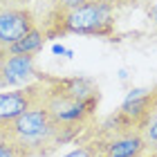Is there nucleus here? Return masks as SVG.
Returning <instances> with one entry per match:
<instances>
[{
  "mask_svg": "<svg viewBox=\"0 0 157 157\" xmlns=\"http://www.w3.org/2000/svg\"><path fill=\"white\" fill-rule=\"evenodd\" d=\"M36 27L32 11L25 7H2L0 9V52H7L13 43Z\"/></svg>",
  "mask_w": 157,
  "mask_h": 157,
  "instance_id": "obj_5",
  "label": "nucleus"
},
{
  "mask_svg": "<svg viewBox=\"0 0 157 157\" xmlns=\"http://www.w3.org/2000/svg\"><path fill=\"white\" fill-rule=\"evenodd\" d=\"M92 141L99 148V157H144L148 153L144 130L135 124H128L119 112L97 126Z\"/></svg>",
  "mask_w": 157,
  "mask_h": 157,
  "instance_id": "obj_4",
  "label": "nucleus"
},
{
  "mask_svg": "<svg viewBox=\"0 0 157 157\" xmlns=\"http://www.w3.org/2000/svg\"><path fill=\"white\" fill-rule=\"evenodd\" d=\"M63 157H99V148H97V144L94 141H85V144H81L78 148H74V151H70V153H65Z\"/></svg>",
  "mask_w": 157,
  "mask_h": 157,
  "instance_id": "obj_8",
  "label": "nucleus"
},
{
  "mask_svg": "<svg viewBox=\"0 0 157 157\" xmlns=\"http://www.w3.org/2000/svg\"><path fill=\"white\" fill-rule=\"evenodd\" d=\"M0 157H23L13 146L9 144H5V141H0Z\"/></svg>",
  "mask_w": 157,
  "mask_h": 157,
  "instance_id": "obj_10",
  "label": "nucleus"
},
{
  "mask_svg": "<svg viewBox=\"0 0 157 157\" xmlns=\"http://www.w3.org/2000/svg\"><path fill=\"white\" fill-rule=\"evenodd\" d=\"M45 40H47V36H45V32L40 29V27L36 25L34 29L29 32V34H25L23 38H20L18 43H13V45L7 49V54H23V56H36L40 49H43V45H45Z\"/></svg>",
  "mask_w": 157,
  "mask_h": 157,
  "instance_id": "obj_7",
  "label": "nucleus"
},
{
  "mask_svg": "<svg viewBox=\"0 0 157 157\" xmlns=\"http://www.w3.org/2000/svg\"><path fill=\"white\" fill-rule=\"evenodd\" d=\"M146 16H148V20H151L153 25H157V0L151 2V5H146Z\"/></svg>",
  "mask_w": 157,
  "mask_h": 157,
  "instance_id": "obj_11",
  "label": "nucleus"
},
{
  "mask_svg": "<svg viewBox=\"0 0 157 157\" xmlns=\"http://www.w3.org/2000/svg\"><path fill=\"white\" fill-rule=\"evenodd\" d=\"M40 78L36 72L34 56L23 54H2L0 56V85H29V81Z\"/></svg>",
  "mask_w": 157,
  "mask_h": 157,
  "instance_id": "obj_6",
  "label": "nucleus"
},
{
  "mask_svg": "<svg viewBox=\"0 0 157 157\" xmlns=\"http://www.w3.org/2000/svg\"><path fill=\"white\" fill-rule=\"evenodd\" d=\"M144 157H157V146H155V148H151V151H148Z\"/></svg>",
  "mask_w": 157,
  "mask_h": 157,
  "instance_id": "obj_13",
  "label": "nucleus"
},
{
  "mask_svg": "<svg viewBox=\"0 0 157 157\" xmlns=\"http://www.w3.org/2000/svg\"><path fill=\"white\" fill-rule=\"evenodd\" d=\"M83 2H88V0H54V9H74Z\"/></svg>",
  "mask_w": 157,
  "mask_h": 157,
  "instance_id": "obj_9",
  "label": "nucleus"
},
{
  "mask_svg": "<svg viewBox=\"0 0 157 157\" xmlns=\"http://www.w3.org/2000/svg\"><path fill=\"white\" fill-rule=\"evenodd\" d=\"M43 32L47 38L65 36V34L112 36L115 34V5L110 0H88L74 9H52Z\"/></svg>",
  "mask_w": 157,
  "mask_h": 157,
  "instance_id": "obj_3",
  "label": "nucleus"
},
{
  "mask_svg": "<svg viewBox=\"0 0 157 157\" xmlns=\"http://www.w3.org/2000/svg\"><path fill=\"white\" fill-rule=\"evenodd\" d=\"M2 7H7V5H5V0H0V9H2Z\"/></svg>",
  "mask_w": 157,
  "mask_h": 157,
  "instance_id": "obj_14",
  "label": "nucleus"
},
{
  "mask_svg": "<svg viewBox=\"0 0 157 157\" xmlns=\"http://www.w3.org/2000/svg\"><path fill=\"white\" fill-rule=\"evenodd\" d=\"M40 83L43 92L38 103L49 112L52 121L67 137V141L76 139L92 124L94 110L99 105V88L94 81L85 76H40Z\"/></svg>",
  "mask_w": 157,
  "mask_h": 157,
  "instance_id": "obj_1",
  "label": "nucleus"
},
{
  "mask_svg": "<svg viewBox=\"0 0 157 157\" xmlns=\"http://www.w3.org/2000/svg\"><path fill=\"white\" fill-rule=\"evenodd\" d=\"M0 141L13 146L23 157H47L61 144H67V137L38 103L0 128Z\"/></svg>",
  "mask_w": 157,
  "mask_h": 157,
  "instance_id": "obj_2",
  "label": "nucleus"
},
{
  "mask_svg": "<svg viewBox=\"0 0 157 157\" xmlns=\"http://www.w3.org/2000/svg\"><path fill=\"white\" fill-rule=\"evenodd\" d=\"M115 7H119V5H151V2H155V0H110Z\"/></svg>",
  "mask_w": 157,
  "mask_h": 157,
  "instance_id": "obj_12",
  "label": "nucleus"
}]
</instances>
